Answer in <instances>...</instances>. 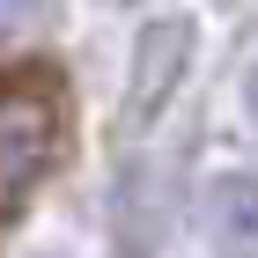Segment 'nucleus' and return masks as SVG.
Here are the masks:
<instances>
[{
	"label": "nucleus",
	"instance_id": "nucleus-1",
	"mask_svg": "<svg viewBox=\"0 0 258 258\" xmlns=\"http://www.w3.org/2000/svg\"><path fill=\"white\" fill-rule=\"evenodd\" d=\"M74 140V89L52 59L0 67V221H15L52 184Z\"/></svg>",
	"mask_w": 258,
	"mask_h": 258
},
{
	"label": "nucleus",
	"instance_id": "nucleus-2",
	"mask_svg": "<svg viewBox=\"0 0 258 258\" xmlns=\"http://www.w3.org/2000/svg\"><path fill=\"white\" fill-rule=\"evenodd\" d=\"M243 96H251V111H258V67H251V81H243Z\"/></svg>",
	"mask_w": 258,
	"mask_h": 258
}]
</instances>
